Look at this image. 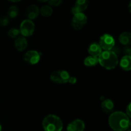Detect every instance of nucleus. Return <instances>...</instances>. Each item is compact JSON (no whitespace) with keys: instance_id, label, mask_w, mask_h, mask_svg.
I'll return each mask as SVG.
<instances>
[{"instance_id":"nucleus-9","label":"nucleus","mask_w":131,"mask_h":131,"mask_svg":"<svg viewBox=\"0 0 131 131\" xmlns=\"http://www.w3.org/2000/svg\"><path fill=\"white\" fill-rule=\"evenodd\" d=\"M89 0H76L75 5L72 8L71 12L73 15L78 13L83 12L88 8Z\"/></svg>"},{"instance_id":"nucleus-3","label":"nucleus","mask_w":131,"mask_h":131,"mask_svg":"<svg viewBox=\"0 0 131 131\" xmlns=\"http://www.w3.org/2000/svg\"><path fill=\"white\" fill-rule=\"evenodd\" d=\"M42 127L44 131H61L63 125L60 117L54 114H49L42 120Z\"/></svg>"},{"instance_id":"nucleus-21","label":"nucleus","mask_w":131,"mask_h":131,"mask_svg":"<svg viewBox=\"0 0 131 131\" xmlns=\"http://www.w3.org/2000/svg\"><path fill=\"white\" fill-rule=\"evenodd\" d=\"M10 23V19L8 16H1L0 17V25L2 26H6Z\"/></svg>"},{"instance_id":"nucleus-16","label":"nucleus","mask_w":131,"mask_h":131,"mask_svg":"<svg viewBox=\"0 0 131 131\" xmlns=\"http://www.w3.org/2000/svg\"><path fill=\"white\" fill-rule=\"evenodd\" d=\"M119 42L122 45L127 46L131 43V34L130 32H125L122 33L119 36Z\"/></svg>"},{"instance_id":"nucleus-4","label":"nucleus","mask_w":131,"mask_h":131,"mask_svg":"<svg viewBox=\"0 0 131 131\" xmlns=\"http://www.w3.org/2000/svg\"><path fill=\"white\" fill-rule=\"evenodd\" d=\"M35 24L32 20L30 19H25L23 21L20 23V33L23 37H29L33 35L35 32Z\"/></svg>"},{"instance_id":"nucleus-27","label":"nucleus","mask_w":131,"mask_h":131,"mask_svg":"<svg viewBox=\"0 0 131 131\" xmlns=\"http://www.w3.org/2000/svg\"><path fill=\"white\" fill-rule=\"evenodd\" d=\"M38 1H40V2L45 3V2H47V1H48V0H38Z\"/></svg>"},{"instance_id":"nucleus-20","label":"nucleus","mask_w":131,"mask_h":131,"mask_svg":"<svg viewBox=\"0 0 131 131\" xmlns=\"http://www.w3.org/2000/svg\"><path fill=\"white\" fill-rule=\"evenodd\" d=\"M19 34H20V31H19V29L15 28H11L8 32V35L12 39H15L18 37Z\"/></svg>"},{"instance_id":"nucleus-7","label":"nucleus","mask_w":131,"mask_h":131,"mask_svg":"<svg viewBox=\"0 0 131 131\" xmlns=\"http://www.w3.org/2000/svg\"><path fill=\"white\" fill-rule=\"evenodd\" d=\"M99 45L102 50H112L115 47V41L112 35L107 33L102 35L100 37Z\"/></svg>"},{"instance_id":"nucleus-18","label":"nucleus","mask_w":131,"mask_h":131,"mask_svg":"<svg viewBox=\"0 0 131 131\" xmlns=\"http://www.w3.org/2000/svg\"><path fill=\"white\" fill-rule=\"evenodd\" d=\"M53 10L50 5H43L40 9V14L43 17H48L52 14Z\"/></svg>"},{"instance_id":"nucleus-8","label":"nucleus","mask_w":131,"mask_h":131,"mask_svg":"<svg viewBox=\"0 0 131 131\" xmlns=\"http://www.w3.org/2000/svg\"><path fill=\"white\" fill-rule=\"evenodd\" d=\"M24 60L29 64L34 65L37 64L40 60V55L36 50H30L24 55Z\"/></svg>"},{"instance_id":"nucleus-26","label":"nucleus","mask_w":131,"mask_h":131,"mask_svg":"<svg viewBox=\"0 0 131 131\" xmlns=\"http://www.w3.org/2000/svg\"><path fill=\"white\" fill-rule=\"evenodd\" d=\"M8 1H10V2H12V3H17L20 1L21 0H8Z\"/></svg>"},{"instance_id":"nucleus-29","label":"nucleus","mask_w":131,"mask_h":131,"mask_svg":"<svg viewBox=\"0 0 131 131\" xmlns=\"http://www.w3.org/2000/svg\"><path fill=\"white\" fill-rule=\"evenodd\" d=\"M126 131H130V129H128L127 130H126Z\"/></svg>"},{"instance_id":"nucleus-24","label":"nucleus","mask_w":131,"mask_h":131,"mask_svg":"<svg viewBox=\"0 0 131 131\" xmlns=\"http://www.w3.org/2000/svg\"><path fill=\"white\" fill-rule=\"evenodd\" d=\"M68 82L71 83V84H74V83H75L77 82V78L74 77H69Z\"/></svg>"},{"instance_id":"nucleus-1","label":"nucleus","mask_w":131,"mask_h":131,"mask_svg":"<svg viewBox=\"0 0 131 131\" xmlns=\"http://www.w3.org/2000/svg\"><path fill=\"white\" fill-rule=\"evenodd\" d=\"M108 123L113 130L126 131L130 127V118L124 112H112L108 118Z\"/></svg>"},{"instance_id":"nucleus-23","label":"nucleus","mask_w":131,"mask_h":131,"mask_svg":"<svg viewBox=\"0 0 131 131\" xmlns=\"http://www.w3.org/2000/svg\"><path fill=\"white\" fill-rule=\"evenodd\" d=\"M130 106H131V104H130V103H129V105H128L127 106V107H126V113H125V114H126L128 116H129L130 118V116H131Z\"/></svg>"},{"instance_id":"nucleus-5","label":"nucleus","mask_w":131,"mask_h":131,"mask_svg":"<svg viewBox=\"0 0 131 131\" xmlns=\"http://www.w3.org/2000/svg\"><path fill=\"white\" fill-rule=\"evenodd\" d=\"M70 74L65 70H58L52 72L50 76L51 81L56 83H66L69 81Z\"/></svg>"},{"instance_id":"nucleus-15","label":"nucleus","mask_w":131,"mask_h":131,"mask_svg":"<svg viewBox=\"0 0 131 131\" xmlns=\"http://www.w3.org/2000/svg\"><path fill=\"white\" fill-rule=\"evenodd\" d=\"M120 66L122 69L126 71H129L131 69V57L130 55H124L121 59Z\"/></svg>"},{"instance_id":"nucleus-10","label":"nucleus","mask_w":131,"mask_h":131,"mask_svg":"<svg viewBox=\"0 0 131 131\" xmlns=\"http://www.w3.org/2000/svg\"><path fill=\"white\" fill-rule=\"evenodd\" d=\"M85 124L82 119H76L69 123L67 127V131H84Z\"/></svg>"},{"instance_id":"nucleus-25","label":"nucleus","mask_w":131,"mask_h":131,"mask_svg":"<svg viewBox=\"0 0 131 131\" xmlns=\"http://www.w3.org/2000/svg\"><path fill=\"white\" fill-rule=\"evenodd\" d=\"M124 52L125 53V54H126L125 55H130L131 54V49L128 46H127L126 48L124 49Z\"/></svg>"},{"instance_id":"nucleus-13","label":"nucleus","mask_w":131,"mask_h":131,"mask_svg":"<svg viewBox=\"0 0 131 131\" xmlns=\"http://www.w3.org/2000/svg\"><path fill=\"white\" fill-rule=\"evenodd\" d=\"M88 51L90 55H92V56L98 57L100 54L102 53V50L99 44L97 43V42H93V43L90 44L88 49Z\"/></svg>"},{"instance_id":"nucleus-17","label":"nucleus","mask_w":131,"mask_h":131,"mask_svg":"<svg viewBox=\"0 0 131 131\" xmlns=\"http://www.w3.org/2000/svg\"><path fill=\"white\" fill-rule=\"evenodd\" d=\"M99 64L98 57L92 55L88 56L84 60V64L87 67H94Z\"/></svg>"},{"instance_id":"nucleus-14","label":"nucleus","mask_w":131,"mask_h":131,"mask_svg":"<svg viewBox=\"0 0 131 131\" xmlns=\"http://www.w3.org/2000/svg\"><path fill=\"white\" fill-rule=\"evenodd\" d=\"M101 109L104 113H111L114 109V103L110 99H105L101 103Z\"/></svg>"},{"instance_id":"nucleus-11","label":"nucleus","mask_w":131,"mask_h":131,"mask_svg":"<svg viewBox=\"0 0 131 131\" xmlns=\"http://www.w3.org/2000/svg\"><path fill=\"white\" fill-rule=\"evenodd\" d=\"M40 14V9L36 5H30L27 7L26 14L28 19L33 20L38 17Z\"/></svg>"},{"instance_id":"nucleus-28","label":"nucleus","mask_w":131,"mask_h":131,"mask_svg":"<svg viewBox=\"0 0 131 131\" xmlns=\"http://www.w3.org/2000/svg\"><path fill=\"white\" fill-rule=\"evenodd\" d=\"M0 131H2V126H1V123H0Z\"/></svg>"},{"instance_id":"nucleus-2","label":"nucleus","mask_w":131,"mask_h":131,"mask_svg":"<svg viewBox=\"0 0 131 131\" xmlns=\"http://www.w3.org/2000/svg\"><path fill=\"white\" fill-rule=\"evenodd\" d=\"M98 60L101 66L108 70L115 69L118 64L117 55L113 50L102 51L98 57Z\"/></svg>"},{"instance_id":"nucleus-6","label":"nucleus","mask_w":131,"mask_h":131,"mask_svg":"<svg viewBox=\"0 0 131 131\" xmlns=\"http://www.w3.org/2000/svg\"><path fill=\"white\" fill-rule=\"evenodd\" d=\"M87 23V17L83 12L74 14L72 19V26L75 30H80Z\"/></svg>"},{"instance_id":"nucleus-22","label":"nucleus","mask_w":131,"mask_h":131,"mask_svg":"<svg viewBox=\"0 0 131 131\" xmlns=\"http://www.w3.org/2000/svg\"><path fill=\"white\" fill-rule=\"evenodd\" d=\"M49 5L52 6H58L63 2V0H48Z\"/></svg>"},{"instance_id":"nucleus-19","label":"nucleus","mask_w":131,"mask_h":131,"mask_svg":"<svg viewBox=\"0 0 131 131\" xmlns=\"http://www.w3.org/2000/svg\"><path fill=\"white\" fill-rule=\"evenodd\" d=\"M19 13V8L15 5H12L10 6L8 10V17L10 18H15L18 15Z\"/></svg>"},{"instance_id":"nucleus-12","label":"nucleus","mask_w":131,"mask_h":131,"mask_svg":"<svg viewBox=\"0 0 131 131\" xmlns=\"http://www.w3.org/2000/svg\"><path fill=\"white\" fill-rule=\"evenodd\" d=\"M14 46L15 48L19 51H23L28 46V41L25 37H18L14 41Z\"/></svg>"}]
</instances>
